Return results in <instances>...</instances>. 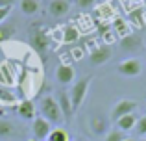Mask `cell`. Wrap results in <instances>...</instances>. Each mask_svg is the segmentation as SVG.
Returning <instances> with one entry per match:
<instances>
[{"instance_id": "1", "label": "cell", "mask_w": 146, "mask_h": 141, "mask_svg": "<svg viewBox=\"0 0 146 141\" xmlns=\"http://www.w3.org/2000/svg\"><path fill=\"white\" fill-rule=\"evenodd\" d=\"M91 82H93V76H85V78L78 80V82L72 86L70 93H68V97H70V104H72V112H78V110H80L82 102L85 100L87 93H89Z\"/></svg>"}, {"instance_id": "2", "label": "cell", "mask_w": 146, "mask_h": 141, "mask_svg": "<svg viewBox=\"0 0 146 141\" xmlns=\"http://www.w3.org/2000/svg\"><path fill=\"white\" fill-rule=\"evenodd\" d=\"M41 113H43V117L48 123H56V124L65 123V117L59 110V104H57L56 97H50L48 95V97H44L41 100Z\"/></svg>"}, {"instance_id": "3", "label": "cell", "mask_w": 146, "mask_h": 141, "mask_svg": "<svg viewBox=\"0 0 146 141\" xmlns=\"http://www.w3.org/2000/svg\"><path fill=\"white\" fill-rule=\"evenodd\" d=\"M137 106H139V102L133 100V98H120L118 102H115L113 110H111V119L117 123L120 117L124 115H129V113H133L137 110Z\"/></svg>"}, {"instance_id": "4", "label": "cell", "mask_w": 146, "mask_h": 141, "mask_svg": "<svg viewBox=\"0 0 146 141\" xmlns=\"http://www.w3.org/2000/svg\"><path fill=\"white\" fill-rule=\"evenodd\" d=\"M141 71H143V63H141L137 58H128V59H124V61L118 63V72H120L122 76L135 78V76L141 74Z\"/></svg>"}, {"instance_id": "5", "label": "cell", "mask_w": 146, "mask_h": 141, "mask_svg": "<svg viewBox=\"0 0 146 141\" xmlns=\"http://www.w3.org/2000/svg\"><path fill=\"white\" fill-rule=\"evenodd\" d=\"M111 54H113V50H111L109 45H100V47H96L91 52L89 59L93 65H104L107 59H111Z\"/></svg>"}, {"instance_id": "6", "label": "cell", "mask_w": 146, "mask_h": 141, "mask_svg": "<svg viewBox=\"0 0 146 141\" xmlns=\"http://www.w3.org/2000/svg\"><path fill=\"white\" fill-rule=\"evenodd\" d=\"M32 130L35 134V138H41V139H46L52 132V124L48 123L44 117H35L33 119V124H32Z\"/></svg>"}, {"instance_id": "7", "label": "cell", "mask_w": 146, "mask_h": 141, "mask_svg": "<svg viewBox=\"0 0 146 141\" xmlns=\"http://www.w3.org/2000/svg\"><path fill=\"white\" fill-rule=\"evenodd\" d=\"M56 100H57V104H59V110H61V113H63L65 121H67L68 117L74 113V112H72V104H70V97H68V93L65 89H61L59 93H57Z\"/></svg>"}, {"instance_id": "8", "label": "cell", "mask_w": 146, "mask_h": 141, "mask_svg": "<svg viewBox=\"0 0 146 141\" xmlns=\"http://www.w3.org/2000/svg\"><path fill=\"white\" fill-rule=\"evenodd\" d=\"M70 11V2L68 0H52L48 4V13L54 17H63Z\"/></svg>"}, {"instance_id": "9", "label": "cell", "mask_w": 146, "mask_h": 141, "mask_svg": "<svg viewBox=\"0 0 146 141\" xmlns=\"http://www.w3.org/2000/svg\"><path fill=\"white\" fill-rule=\"evenodd\" d=\"M56 78H57V82L59 84H70L72 80H74V69H72L70 65H59L56 69Z\"/></svg>"}, {"instance_id": "10", "label": "cell", "mask_w": 146, "mask_h": 141, "mask_svg": "<svg viewBox=\"0 0 146 141\" xmlns=\"http://www.w3.org/2000/svg\"><path fill=\"white\" fill-rule=\"evenodd\" d=\"M115 35H118L120 39H126V37H129V35H133V30H131V26H129V22H126L124 19H115Z\"/></svg>"}, {"instance_id": "11", "label": "cell", "mask_w": 146, "mask_h": 141, "mask_svg": "<svg viewBox=\"0 0 146 141\" xmlns=\"http://www.w3.org/2000/svg\"><path fill=\"white\" fill-rule=\"evenodd\" d=\"M17 113L22 119H33L35 117V104L32 100H22L17 106Z\"/></svg>"}, {"instance_id": "12", "label": "cell", "mask_w": 146, "mask_h": 141, "mask_svg": "<svg viewBox=\"0 0 146 141\" xmlns=\"http://www.w3.org/2000/svg\"><path fill=\"white\" fill-rule=\"evenodd\" d=\"M135 124H137V115L135 113H129V115H124L117 121V130H120L122 134H124V132L133 130Z\"/></svg>"}, {"instance_id": "13", "label": "cell", "mask_w": 146, "mask_h": 141, "mask_svg": "<svg viewBox=\"0 0 146 141\" xmlns=\"http://www.w3.org/2000/svg\"><path fill=\"white\" fill-rule=\"evenodd\" d=\"M41 9L39 0H21V11L24 15H37Z\"/></svg>"}, {"instance_id": "14", "label": "cell", "mask_w": 146, "mask_h": 141, "mask_svg": "<svg viewBox=\"0 0 146 141\" xmlns=\"http://www.w3.org/2000/svg\"><path fill=\"white\" fill-rule=\"evenodd\" d=\"M129 24L137 26V28L146 26V22H144V9H143V7H137V9L129 11Z\"/></svg>"}, {"instance_id": "15", "label": "cell", "mask_w": 146, "mask_h": 141, "mask_svg": "<svg viewBox=\"0 0 146 141\" xmlns=\"http://www.w3.org/2000/svg\"><path fill=\"white\" fill-rule=\"evenodd\" d=\"M46 141H70V138H68V134L63 130V128H56V130L50 132Z\"/></svg>"}, {"instance_id": "16", "label": "cell", "mask_w": 146, "mask_h": 141, "mask_svg": "<svg viewBox=\"0 0 146 141\" xmlns=\"http://www.w3.org/2000/svg\"><path fill=\"white\" fill-rule=\"evenodd\" d=\"M78 30H76V26H67V28L63 30V43H74L76 39H78Z\"/></svg>"}, {"instance_id": "17", "label": "cell", "mask_w": 146, "mask_h": 141, "mask_svg": "<svg viewBox=\"0 0 146 141\" xmlns=\"http://www.w3.org/2000/svg\"><path fill=\"white\" fill-rule=\"evenodd\" d=\"M13 134V124L6 119H0V138H7Z\"/></svg>"}, {"instance_id": "18", "label": "cell", "mask_w": 146, "mask_h": 141, "mask_svg": "<svg viewBox=\"0 0 146 141\" xmlns=\"http://www.w3.org/2000/svg\"><path fill=\"white\" fill-rule=\"evenodd\" d=\"M139 45H141L139 37L129 35V37H126V39H122V48H131V50H135V48H139Z\"/></svg>"}, {"instance_id": "19", "label": "cell", "mask_w": 146, "mask_h": 141, "mask_svg": "<svg viewBox=\"0 0 146 141\" xmlns=\"http://www.w3.org/2000/svg\"><path fill=\"white\" fill-rule=\"evenodd\" d=\"M91 126H93L94 134H102V132L106 130V121H104L102 117H94V119H91Z\"/></svg>"}, {"instance_id": "20", "label": "cell", "mask_w": 146, "mask_h": 141, "mask_svg": "<svg viewBox=\"0 0 146 141\" xmlns=\"http://www.w3.org/2000/svg\"><path fill=\"white\" fill-rule=\"evenodd\" d=\"M32 41H33V45H35L39 50H46V37L43 35V33H33V37H32Z\"/></svg>"}, {"instance_id": "21", "label": "cell", "mask_w": 146, "mask_h": 141, "mask_svg": "<svg viewBox=\"0 0 146 141\" xmlns=\"http://www.w3.org/2000/svg\"><path fill=\"white\" fill-rule=\"evenodd\" d=\"M124 139H126V134H122L117 128H113L106 134V141H124Z\"/></svg>"}, {"instance_id": "22", "label": "cell", "mask_w": 146, "mask_h": 141, "mask_svg": "<svg viewBox=\"0 0 146 141\" xmlns=\"http://www.w3.org/2000/svg\"><path fill=\"white\" fill-rule=\"evenodd\" d=\"M15 33V28L13 26H0V43H4V41L11 39Z\"/></svg>"}, {"instance_id": "23", "label": "cell", "mask_w": 146, "mask_h": 141, "mask_svg": "<svg viewBox=\"0 0 146 141\" xmlns=\"http://www.w3.org/2000/svg\"><path fill=\"white\" fill-rule=\"evenodd\" d=\"M0 100H4V102H11V100H15V95L11 93L7 87H0Z\"/></svg>"}, {"instance_id": "24", "label": "cell", "mask_w": 146, "mask_h": 141, "mask_svg": "<svg viewBox=\"0 0 146 141\" xmlns=\"http://www.w3.org/2000/svg\"><path fill=\"white\" fill-rule=\"evenodd\" d=\"M135 130H137V134H139V136H146V117H141V119H137Z\"/></svg>"}, {"instance_id": "25", "label": "cell", "mask_w": 146, "mask_h": 141, "mask_svg": "<svg viewBox=\"0 0 146 141\" xmlns=\"http://www.w3.org/2000/svg\"><path fill=\"white\" fill-rule=\"evenodd\" d=\"M76 4L80 9H91L94 6V0H76Z\"/></svg>"}, {"instance_id": "26", "label": "cell", "mask_w": 146, "mask_h": 141, "mask_svg": "<svg viewBox=\"0 0 146 141\" xmlns=\"http://www.w3.org/2000/svg\"><path fill=\"white\" fill-rule=\"evenodd\" d=\"M9 11H11V7H0V22H4L7 19Z\"/></svg>"}, {"instance_id": "27", "label": "cell", "mask_w": 146, "mask_h": 141, "mask_svg": "<svg viewBox=\"0 0 146 141\" xmlns=\"http://www.w3.org/2000/svg\"><path fill=\"white\" fill-rule=\"evenodd\" d=\"M15 0H0V7H13Z\"/></svg>"}, {"instance_id": "28", "label": "cell", "mask_w": 146, "mask_h": 141, "mask_svg": "<svg viewBox=\"0 0 146 141\" xmlns=\"http://www.w3.org/2000/svg\"><path fill=\"white\" fill-rule=\"evenodd\" d=\"M76 141H89V139H85V138H80V139H76Z\"/></svg>"}, {"instance_id": "29", "label": "cell", "mask_w": 146, "mask_h": 141, "mask_svg": "<svg viewBox=\"0 0 146 141\" xmlns=\"http://www.w3.org/2000/svg\"><path fill=\"white\" fill-rule=\"evenodd\" d=\"M129 2H141V0H129Z\"/></svg>"}, {"instance_id": "30", "label": "cell", "mask_w": 146, "mask_h": 141, "mask_svg": "<svg viewBox=\"0 0 146 141\" xmlns=\"http://www.w3.org/2000/svg\"><path fill=\"white\" fill-rule=\"evenodd\" d=\"M144 22H146V9H144Z\"/></svg>"}, {"instance_id": "31", "label": "cell", "mask_w": 146, "mask_h": 141, "mask_svg": "<svg viewBox=\"0 0 146 141\" xmlns=\"http://www.w3.org/2000/svg\"><path fill=\"white\" fill-rule=\"evenodd\" d=\"M124 141H133V139H129V138H126V139H124Z\"/></svg>"}, {"instance_id": "32", "label": "cell", "mask_w": 146, "mask_h": 141, "mask_svg": "<svg viewBox=\"0 0 146 141\" xmlns=\"http://www.w3.org/2000/svg\"><path fill=\"white\" fill-rule=\"evenodd\" d=\"M144 117H146V106H144Z\"/></svg>"}, {"instance_id": "33", "label": "cell", "mask_w": 146, "mask_h": 141, "mask_svg": "<svg viewBox=\"0 0 146 141\" xmlns=\"http://www.w3.org/2000/svg\"><path fill=\"white\" fill-rule=\"evenodd\" d=\"M143 141H146V139H143Z\"/></svg>"}]
</instances>
